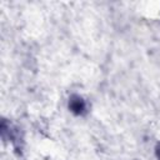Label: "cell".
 I'll list each match as a JSON object with an SVG mask.
<instances>
[{
	"label": "cell",
	"mask_w": 160,
	"mask_h": 160,
	"mask_svg": "<svg viewBox=\"0 0 160 160\" xmlns=\"http://www.w3.org/2000/svg\"><path fill=\"white\" fill-rule=\"evenodd\" d=\"M158 158H159V160H160V146H159V149H158Z\"/></svg>",
	"instance_id": "7a4b0ae2"
},
{
	"label": "cell",
	"mask_w": 160,
	"mask_h": 160,
	"mask_svg": "<svg viewBox=\"0 0 160 160\" xmlns=\"http://www.w3.org/2000/svg\"><path fill=\"white\" fill-rule=\"evenodd\" d=\"M69 109H70L74 114L81 115V114H84V111H85V109H86V105H85V101H84L80 96L72 95V96L70 98V101H69Z\"/></svg>",
	"instance_id": "6da1fadb"
}]
</instances>
